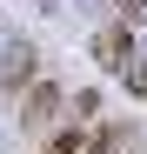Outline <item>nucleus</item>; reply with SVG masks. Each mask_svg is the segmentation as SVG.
<instances>
[{
	"mask_svg": "<svg viewBox=\"0 0 147 154\" xmlns=\"http://www.w3.org/2000/svg\"><path fill=\"white\" fill-rule=\"evenodd\" d=\"M54 114H60V87L40 81V87L27 94V107H20V134H47V127H54Z\"/></svg>",
	"mask_w": 147,
	"mask_h": 154,
	"instance_id": "nucleus-1",
	"label": "nucleus"
},
{
	"mask_svg": "<svg viewBox=\"0 0 147 154\" xmlns=\"http://www.w3.org/2000/svg\"><path fill=\"white\" fill-rule=\"evenodd\" d=\"M40 154H87V127H80V121H74V127H60V134L47 141Z\"/></svg>",
	"mask_w": 147,
	"mask_h": 154,
	"instance_id": "nucleus-2",
	"label": "nucleus"
},
{
	"mask_svg": "<svg viewBox=\"0 0 147 154\" xmlns=\"http://www.w3.org/2000/svg\"><path fill=\"white\" fill-rule=\"evenodd\" d=\"M94 154H127V127H100V141H94Z\"/></svg>",
	"mask_w": 147,
	"mask_h": 154,
	"instance_id": "nucleus-3",
	"label": "nucleus"
},
{
	"mask_svg": "<svg viewBox=\"0 0 147 154\" xmlns=\"http://www.w3.org/2000/svg\"><path fill=\"white\" fill-rule=\"evenodd\" d=\"M100 60H114V67L127 60V47H120V34H100Z\"/></svg>",
	"mask_w": 147,
	"mask_h": 154,
	"instance_id": "nucleus-4",
	"label": "nucleus"
},
{
	"mask_svg": "<svg viewBox=\"0 0 147 154\" xmlns=\"http://www.w3.org/2000/svg\"><path fill=\"white\" fill-rule=\"evenodd\" d=\"M134 7H140V0H120V20H134Z\"/></svg>",
	"mask_w": 147,
	"mask_h": 154,
	"instance_id": "nucleus-5",
	"label": "nucleus"
}]
</instances>
